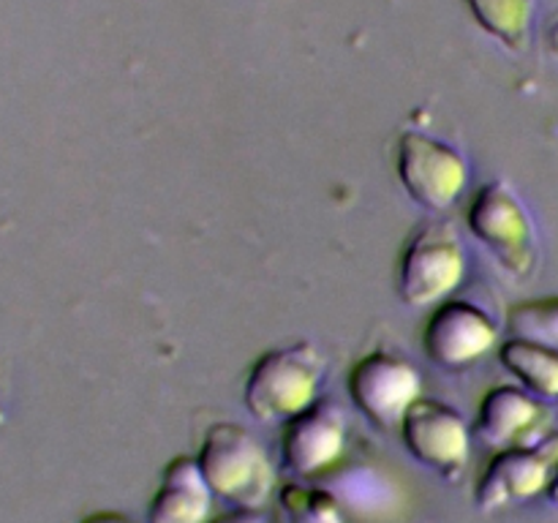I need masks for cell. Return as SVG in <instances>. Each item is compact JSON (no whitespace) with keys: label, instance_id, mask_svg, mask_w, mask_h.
<instances>
[{"label":"cell","instance_id":"obj_3","mask_svg":"<svg viewBox=\"0 0 558 523\" xmlns=\"http://www.w3.org/2000/svg\"><path fill=\"white\" fill-rule=\"evenodd\" d=\"M466 223L510 276L523 278L534 272L539 259L537 229L507 180H490L474 194Z\"/></svg>","mask_w":558,"mask_h":523},{"label":"cell","instance_id":"obj_15","mask_svg":"<svg viewBox=\"0 0 558 523\" xmlns=\"http://www.w3.org/2000/svg\"><path fill=\"white\" fill-rule=\"evenodd\" d=\"M278 504L287 523H343L341 504L330 490L289 483L278 494Z\"/></svg>","mask_w":558,"mask_h":523},{"label":"cell","instance_id":"obj_10","mask_svg":"<svg viewBox=\"0 0 558 523\" xmlns=\"http://www.w3.org/2000/svg\"><path fill=\"white\" fill-rule=\"evenodd\" d=\"M550 425V409L537 396L512 385L490 387L477 406L474 434L496 450L537 447Z\"/></svg>","mask_w":558,"mask_h":523},{"label":"cell","instance_id":"obj_11","mask_svg":"<svg viewBox=\"0 0 558 523\" xmlns=\"http://www.w3.org/2000/svg\"><path fill=\"white\" fill-rule=\"evenodd\" d=\"M556 458L537 447H507L488 461L474 488V501L483 512L505 510L518 501L548 490Z\"/></svg>","mask_w":558,"mask_h":523},{"label":"cell","instance_id":"obj_13","mask_svg":"<svg viewBox=\"0 0 558 523\" xmlns=\"http://www.w3.org/2000/svg\"><path fill=\"white\" fill-rule=\"evenodd\" d=\"M499 360L537 398H558V349L510 338L499 346Z\"/></svg>","mask_w":558,"mask_h":523},{"label":"cell","instance_id":"obj_6","mask_svg":"<svg viewBox=\"0 0 558 523\" xmlns=\"http://www.w3.org/2000/svg\"><path fill=\"white\" fill-rule=\"evenodd\" d=\"M347 390L354 406L379 428H398L403 414L420 398L423 381L417 368L398 354L371 352L352 365Z\"/></svg>","mask_w":558,"mask_h":523},{"label":"cell","instance_id":"obj_17","mask_svg":"<svg viewBox=\"0 0 558 523\" xmlns=\"http://www.w3.org/2000/svg\"><path fill=\"white\" fill-rule=\"evenodd\" d=\"M207 523H265V518L259 515V510H248V507H238L232 512H223V515L210 518Z\"/></svg>","mask_w":558,"mask_h":523},{"label":"cell","instance_id":"obj_16","mask_svg":"<svg viewBox=\"0 0 558 523\" xmlns=\"http://www.w3.org/2000/svg\"><path fill=\"white\" fill-rule=\"evenodd\" d=\"M512 338L558 349V297L523 300L507 311Z\"/></svg>","mask_w":558,"mask_h":523},{"label":"cell","instance_id":"obj_2","mask_svg":"<svg viewBox=\"0 0 558 523\" xmlns=\"http://www.w3.org/2000/svg\"><path fill=\"white\" fill-rule=\"evenodd\" d=\"M196 463L218 499L234 501L248 510H259L276 485L270 458L251 430L238 423L210 425Z\"/></svg>","mask_w":558,"mask_h":523},{"label":"cell","instance_id":"obj_18","mask_svg":"<svg viewBox=\"0 0 558 523\" xmlns=\"http://www.w3.org/2000/svg\"><path fill=\"white\" fill-rule=\"evenodd\" d=\"M80 523H134V521H131V518H125V515H120V512L101 510V512H93V515L82 518Z\"/></svg>","mask_w":558,"mask_h":523},{"label":"cell","instance_id":"obj_9","mask_svg":"<svg viewBox=\"0 0 558 523\" xmlns=\"http://www.w3.org/2000/svg\"><path fill=\"white\" fill-rule=\"evenodd\" d=\"M347 417L332 401H314L292 414L281 430V463L292 477H316L341 461Z\"/></svg>","mask_w":558,"mask_h":523},{"label":"cell","instance_id":"obj_5","mask_svg":"<svg viewBox=\"0 0 558 523\" xmlns=\"http://www.w3.org/2000/svg\"><path fill=\"white\" fill-rule=\"evenodd\" d=\"M396 172L420 207L447 210L466 185L469 163L458 147L412 129L396 142Z\"/></svg>","mask_w":558,"mask_h":523},{"label":"cell","instance_id":"obj_4","mask_svg":"<svg viewBox=\"0 0 558 523\" xmlns=\"http://www.w3.org/2000/svg\"><path fill=\"white\" fill-rule=\"evenodd\" d=\"M466 254L456 227L425 221L414 229L398 256L396 289L407 305H436L463 281Z\"/></svg>","mask_w":558,"mask_h":523},{"label":"cell","instance_id":"obj_19","mask_svg":"<svg viewBox=\"0 0 558 523\" xmlns=\"http://www.w3.org/2000/svg\"><path fill=\"white\" fill-rule=\"evenodd\" d=\"M545 47H548V54L558 60V14L550 20L548 31H545Z\"/></svg>","mask_w":558,"mask_h":523},{"label":"cell","instance_id":"obj_8","mask_svg":"<svg viewBox=\"0 0 558 523\" xmlns=\"http://www.w3.org/2000/svg\"><path fill=\"white\" fill-rule=\"evenodd\" d=\"M494 319L466 300H445L430 311L423 330V349L430 363L445 370L466 368L496 346Z\"/></svg>","mask_w":558,"mask_h":523},{"label":"cell","instance_id":"obj_7","mask_svg":"<svg viewBox=\"0 0 558 523\" xmlns=\"http://www.w3.org/2000/svg\"><path fill=\"white\" fill-rule=\"evenodd\" d=\"M401 439L423 466L456 479L469 463V428L458 409L430 398H417L401 419Z\"/></svg>","mask_w":558,"mask_h":523},{"label":"cell","instance_id":"obj_1","mask_svg":"<svg viewBox=\"0 0 558 523\" xmlns=\"http://www.w3.org/2000/svg\"><path fill=\"white\" fill-rule=\"evenodd\" d=\"M325 376V357L308 341L267 349L254 360L243 387V401L265 423L289 419L316 401Z\"/></svg>","mask_w":558,"mask_h":523},{"label":"cell","instance_id":"obj_14","mask_svg":"<svg viewBox=\"0 0 558 523\" xmlns=\"http://www.w3.org/2000/svg\"><path fill=\"white\" fill-rule=\"evenodd\" d=\"M472 20L512 52H526L532 38L534 0H463Z\"/></svg>","mask_w":558,"mask_h":523},{"label":"cell","instance_id":"obj_12","mask_svg":"<svg viewBox=\"0 0 558 523\" xmlns=\"http://www.w3.org/2000/svg\"><path fill=\"white\" fill-rule=\"evenodd\" d=\"M213 490L191 455H178L163 466L161 485L147 507V523H207Z\"/></svg>","mask_w":558,"mask_h":523},{"label":"cell","instance_id":"obj_20","mask_svg":"<svg viewBox=\"0 0 558 523\" xmlns=\"http://www.w3.org/2000/svg\"><path fill=\"white\" fill-rule=\"evenodd\" d=\"M548 499L558 504V455H556V463H554V474H550V483H548Z\"/></svg>","mask_w":558,"mask_h":523}]
</instances>
